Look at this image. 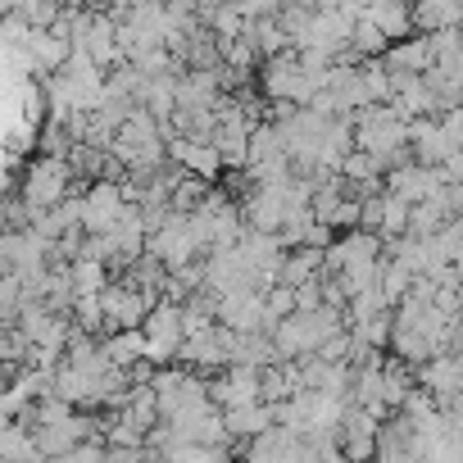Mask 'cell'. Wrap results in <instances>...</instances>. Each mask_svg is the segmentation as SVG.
<instances>
[{
	"mask_svg": "<svg viewBox=\"0 0 463 463\" xmlns=\"http://www.w3.org/2000/svg\"><path fill=\"white\" fill-rule=\"evenodd\" d=\"M409 146H413V141H409V123H404L391 105H368L364 114H354V150L373 155V159L386 168V177H391L400 164H409V159H404Z\"/></svg>",
	"mask_w": 463,
	"mask_h": 463,
	"instance_id": "obj_1",
	"label": "cell"
},
{
	"mask_svg": "<svg viewBox=\"0 0 463 463\" xmlns=\"http://www.w3.org/2000/svg\"><path fill=\"white\" fill-rule=\"evenodd\" d=\"M105 354H109L114 368L132 373V368L150 364V341H146V332H109L105 336Z\"/></svg>",
	"mask_w": 463,
	"mask_h": 463,
	"instance_id": "obj_15",
	"label": "cell"
},
{
	"mask_svg": "<svg viewBox=\"0 0 463 463\" xmlns=\"http://www.w3.org/2000/svg\"><path fill=\"white\" fill-rule=\"evenodd\" d=\"M364 82H368V100L373 105H395V78H391V69L382 60L364 64Z\"/></svg>",
	"mask_w": 463,
	"mask_h": 463,
	"instance_id": "obj_20",
	"label": "cell"
},
{
	"mask_svg": "<svg viewBox=\"0 0 463 463\" xmlns=\"http://www.w3.org/2000/svg\"><path fill=\"white\" fill-rule=\"evenodd\" d=\"M182 364H191V368H200V373H213V368L227 373V332L213 327L209 336L186 341V345H182Z\"/></svg>",
	"mask_w": 463,
	"mask_h": 463,
	"instance_id": "obj_16",
	"label": "cell"
},
{
	"mask_svg": "<svg viewBox=\"0 0 463 463\" xmlns=\"http://www.w3.org/2000/svg\"><path fill=\"white\" fill-rule=\"evenodd\" d=\"M449 182H445V173L440 168H427V164H400L391 177H386V191L395 195V200H404V204H427V200H436L440 191H445Z\"/></svg>",
	"mask_w": 463,
	"mask_h": 463,
	"instance_id": "obj_5",
	"label": "cell"
},
{
	"mask_svg": "<svg viewBox=\"0 0 463 463\" xmlns=\"http://www.w3.org/2000/svg\"><path fill=\"white\" fill-rule=\"evenodd\" d=\"M373 463H422V436L409 413H395L377 431V458Z\"/></svg>",
	"mask_w": 463,
	"mask_h": 463,
	"instance_id": "obj_6",
	"label": "cell"
},
{
	"mask_svg": "<svg viewBox=\"0 0 463 463\" xmlns=\"http://www.w3.org/2000/svg\"><path fill=\"white\" fill-rule=\"evenodd\" d=\"M391 46H400V42H409V28H413V10H404L400 0H377V5H368V14H364Z\"/></svg>",
	"mask_w": 463,
	"mask_h": 463,
	"instance_id": "obj_13",
	"label": "cell"
},
{
	"mask_svg": "<svg viewBox=\"0 0 463 463\" xmlns=\"http://www.w3.org/2000/svg\"><path fill=\"white\" fill-rule=\"evenodd\" d=\"M409 150H413V164H427V168H445L463 146H454L449 141V132L440 128V118H418V123H409Z\"/></svg>",
	"mask_w": 463,
	"mask_h": 463,
	"instance_id": "obj_8",
	"label": "cell"
},
{
	"mask_svg": "<svg viewBox=\"0 0 463 463\" xmlns=\"http://www.w3.org/2000/svg\"><path fill=\"white\" fill-rule=\"evenodd\" d=\"M413 28H418V37L454 33V28H463V5H454V0H427V5L413 10Z\"/></svg>",
	"mask_w": 463,
	"mask_h": 463,
	"instance_id": "obj_14",
	"label": "cell"
},
{
	"mask_svg": "<svg viewBox=\"0 0 463 463\" xmlns=\"http://www.w3.org/2000/svg\"><path fill=\"white\" fill-rule=\"evenodd\" d=\"M69 278H73V291H78V300L82 296H105L114 282H109V264H100V260H73L69 264Z\"/></svg>",
	"mask_w": 463,
	"mask_h": 463,
	"instance_id": "obj_17",
	"label": "cell"
},
{
	"mask_svg": "<svg viewBox=\"0 0 463 463\" xmlns=\"http://www.w3.org/2000/svg\"><path fill=\"white\" fill-rule=\"evenodd\" d=\"M168 159H173L186 177H200V182H213V177L227 168L213 141H191V137H173V141H168Z\"/></svg>",
	"mask_w": 463,
	"mask_h": 463,
	"instance_id": "obj_9",
	"label": "cell"
},
{
	"mask_svg": "<svg viewBox=\"0 0 463 463\" xmlns=\"http://www.w3.org/2000/svg\"><path fill=\"white\" fill-rule=\"evenodd\" d=\"M105 440H109V449H146V431L141 427H132L128 418H114L109 427H105Z\"/></svg>",
	"mask_w": 463,
	"mask_h": 463,
	"instance_id": "obj_22",
	"label": "cell"
},
{
	"mask_svg": "<svg viewBox=\"0 0 463 463\" xmlns=\"http://www.w3.org/2000/svg\"><path fill=\"white\" fill-rule=\"evenodd\" d=\"M377 431H382V418H373L368 409H359V404H350V418H345V427H341V449H345V458L350 463H373L377 458Z\"/></svg>",
	"mask_w": 463,
	"mask_h": 463,
	"instance_id": "obj_10",
	"label": "cell"
},
{
	"mask_svg": "<svg viewBox=\"0 0 463 463\" xmlns=\"http://www.w3.org/2000/svg\"><path fill=\"white\" fill-rule=\"evenodd\" d=\"M382 64H386L391 73H404V78H427V73L436 69V51H431V37H409V42L391 46Z\"/></svg>",
	"mask_w": 463,
	"mask_h": 463,
	"instance_id": "obj_11",
	"label": "cell"
},
{
	"mask_svg": "<svg viewBox=\"0 0 463 463\" xmlns=\"http://www.w3.org/2000/svg\"><path fill=\"white\" fill-rule=\"evenodd\" d=\"M73 182H78V173H73L69 159H51V155H42V159L24 173L19 195H24L28 213H51V209H60L69 195H78Z\"/></svg>",
	"mask_w": 463,
	"mask_h": 463,
	"instance_id": "obj_2",
	"label": "cell"
},
{
	"mask_svg": "<svg viewBox=\"0 0 463 463\" xmlns=\"http://www.w3.org/2000/svg\"><path fill=\"white\" fill-rule=\"evenodd\" d=\"M0 458H5V463H33V458H42L37 454V436L24 422H5V436H0Z\"/></svg>",
	"mask_w": 463,
	"mask_h": 463,
	"instance_id": "obj_18",
	"label": "cell"
},
{
	"mask_svg": "<svg viewBox=\"0 0 463 463\" xmlns=\"http://www.w3.org/2000/svg\"><path fill=\"white\" fill-rule=\"evenodd\" d=\"M264 96L273 105H291V109H309V100L318 96V82L305 73L300 64V51L291 55H278L264 64Z\"/></svg>",
	"mask_w": 463,
	"mask_h": 463,
	"instance_id": "obj_3",
	"label": "cell"
},
{
	"mask_svg": "<svg viewBox=\"0 0 463 463\" xmlns=\"http://www.w3.org/2000/svg\"><path fill=\"white\" fill-rule=\"evenodd\" d=\"M264 404V373L260 368H227L213 382V409L232 413V409H250Z\"/></svg>",
	"mask_w": 463,
	"mask_h": 463,
	"instance_id": "obj_7",
	"label": "cell"
},
{
	"mask_svg": "<svg viewBox=\"0 0 463 463\" xmlns=\"http://www.w3.org/2000/svg\"><path fill=\"white\" fill-rule=\"evenodd\" d=\"M264 296H269V318H273V332H278V323H287L291 314H300V300H296V291H291V287H269Z\"/></svg>",
	"mask_w": 463,
	"mask_h": 463,
	"instance_id": "obj_23",
	"label": "cell"
},
{
	"mask_svg": "<svg viewBox=\"0 0 463 463\" xmlns=\"http://www.w3.org/2000/svg\"><path fill=\"white\" fill-rule=\"evenodd\" d=\"M82 200H87V218H82V232H87V237H109V232L123 222V213H128L123 182H114V177L91 182V186L82 191Z\"/></svg>",
	"mask_w": 463,
	"mask_h": 463,
	"instance_id": "obj_4",
	"label": "cell"
},
{
	"mask_svg": "<svg viewBox=\"0 0 463 463\" xmlns=\"http://www.w3.org/2000/svg\"><path fill=\"white\" fill-rule=\"evenodd\" d=\"M105 458H109V449H105L100 440H87L82 449H73V454L60 458V463H105Z\"/></svg>",
	"mask_w": 463,
	"mask_h": 463,
	"instance_id": "obj_24",
	"label": "cell"
},
{
	"mask_svg": "<svg viewBox=\"0 0 463 463\" xmlns=\"http://www.w3.org/2000/svg\"><path fill=\"white\" fill-rule=\"evenodd\" d=\"M73 323L87 332V336H96L100 327H109V314H105V296H82L78 305H73Z\"/></svg>",
	"mask_w": 463,
	"mask_h": 463,
	"instance_id": "obj_21",
	"label": "cell"
},
{
	"mask_svg": "<svg viewBox=\"0 0 463 463\" xmlns=\"http://www.w3.org/2000/svg\"><path fill=\"white\" fill-rule=\"evenodd\" d=\"M278 427V409L273 404H250V409H232L227 413V431H232V440H260V436H269Z\"/></svg>",
	"mask_w": 463,
	"mask_h": 463,
	"instance_id": "obj_12",
	"label": "cell"
},
{
	"mask_svg": "<svg viewBox=\"0 0 463 463\" xmlns=\"http://www.w3.org/2000/svg\"><path fill=\"white\" fill-rule=\"evenodd\" d=\"M386 51H391V42H386V37H382V33H377V28L364 19V24L354 28L350 55H364V60H373V64H377V60H386Z\"/></svg>",
	"mask_w": 463,
	"mask_h": 463,
	"instance_id": "obj_19",
	"label": "cell"
}]
</instances>
